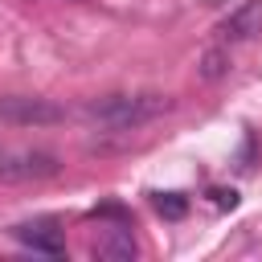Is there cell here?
Segmentation results:
<instances>
[{"label": "cell", "mask_w": 262, "mask_h": 262, "mask_svg": "<svg viewBox=\"0 0 262 262\" xmlns=\"http://www.w3.org/2000/svg\"><path fill=\"white\" fill-rule=\"evenodd\" d=\"M168 111H172L168 94H102L82 106V119L94 127H106V131H131V127H143Z\"/></svg>", "instance_id": "6da1fadb"}, {"label": "cell", "mask_w": 262, "mask_h": 262, "mask_svg": "<svg viewBox=\"0 0 262 262\" xmlns=\"http://www.w3.org/2000/svg\"><path fill=\"white\" fill-rule=\"evenodd\" d=\"M0 123L53 127V123H66V106H57L53 98H33V94H0Z\"/></svg>", "instance_id": "7a4b0ae2"}, {"label": "cell", "mask_w": 262, "mask_h": 262, "mask_svg": "<svg viewBox=\"0 0 262 262\" xmlns=\"http://www.w3.org/2000/svg\"><path fill=\"white\" fill-rule=\"evenodd\" d=\"M57 172L61 164L53 151H0V184H37Z\"/></svg>", "instance_id": "3957f363"}, {"label": "cell", "mask_w": 262, "mask_h": 262, "mask_svg": "<svg viewBox=\"0 0 262 262\" xmlns=\"http://www.w3.org/2000/svg\"><path fill=\"white\" fill-rule=\"evenodd\" d=\"M12 237L20 246H29L33 254H49V258H61L66 254V233L57 229V221H25V225H12Z\"/></svg>", "instance_id": "277c9868"}, {"label": "cell", "mask_w": 262, "mask_h": 262, "mask_svg": "<svg viewBox=\"0 0 262 262\" xmlns=\"http://www.w3.org/2000/svg\"><path fill=\"white\" fill-rule=\"evenodd\" d=\"M217 33H221L225 41H250V37H258V33H262V0H242V4L217 25Z\"/></svg>", "instance_id": "5b68a950"}, {"label": "cell", "mask_w": 262, "mask_h": 262, "mask_svg": "<svg viewBox=\"0 0 262 262\" xmlns=\"http://www.w3.org/2000/svg\"><path fill=\"white\" fill-rule=\"evenodd\" d=\"M94 258H102V262H135L139 258V242L131 237V229H106V233H98V242H94Z\"/></svg>", "instance_id": "8992f818"}, {"label": "cell", "mask_w": 262, "mask_h": 262, "mask_svg": "<svg viewBox=\"0 0 262 262\" xmlns=\"http://www.w3.org/2000/svg\"><path fill=\"white\" fill-rule=\"evenodd\" d=\"M196 74H201L205 82H221V78L229 74V53H225V49H205L201 61H196Z\"/></svg>", "instance_id": "52a82bcc"}, {"label": "cell", "mask_w": 262, "mask_h": 262, "mask_svg": "<svg viewBox=\"0 0 262 262\" xmlns=\"http://www.w3.org/2000/svg\"><path fill=\"white\" fill-rule=\"evenodd\" d=\"M151 205H156V213L168 217V221H180V217L188 213V196H184V192H156Z\"/></svg>", "instance_id": "ba28073f"}, {"label": "cell", "mask_w": 262, "mask_h": 262, "mask_svg": "<svg viewBox=\"0 0 262 262\" xmlns=\"http://www.w3.org/2000/svg\"><path fill=\"white\" fill-rule=\"evenodd\" d=\"M209 196H213L217 209H237V192H233V188H213Z\"/></svg>", "instance_id": "9c48e42d"}, {"label": "cell", "mask_w": 262, "mask_h": 262, "mask_svg": "<svg viewBox=\"0 0 262 262\" xmlns=\"http://www.w3.org/2000/svg\"><path fill=\"white\" fill-rule=\"evenodd\" d=\"M237 168H242V172H250V168H254V135H246L242 156H237Z\"/></svg>", "instance_id": "30bf717a"}, {"label": "cell", "mask_w": 262, "mask_h": 262, "mask_svg": "<svg viewBox=\"0 0 262 262\" xmlns=\"http://www.w3.org/2000/svg\"><path fill=\"white\" fill-rule=\"evenodd\" d=\"M94 217H119V221H123V217H127V209H123V205H98V209H94Z\"/></svg>", "instance_id": "8fae6325"}, {"label": "cell", "mask_w": 262, "mask_h": 262, "mask_svg": "<svg viewBox=\"0 0 262 262\" xmlns=\"http://www.w3.org/2000/svg\"><path fill=\"white\" fill-rule=\"evenodd\" d=\"M205 4H225V0H205Z\"/></svg>", "instance_id": "7c38bea8"}]
</instances>
